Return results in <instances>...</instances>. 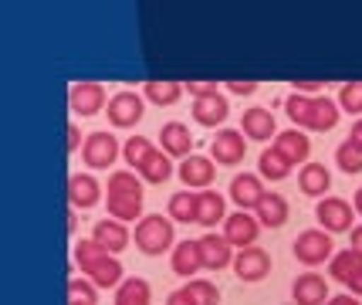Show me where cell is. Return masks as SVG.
<instances>
[{"label": "cell", "instance_id": "1", "mask_svg": "<svg viewBox=\"0 0 362 305\" xmlns=\"http://www.w3.org/2000/svg\"><path fill=\"white\" fill-rule=\"evenodd\" d=\"M176 244V224L173 217H163V214H149L136 224V248L142 255H163Z\"/></svg>", "mask_w": 362, "mask_h": 305}, {"label": "cell", "instance_id": "2", "mask_svg": "<svg viewBox=\"0 0 362 305\" xmlns=\"http://www.w3.org/2000/svg\"><path fill=\"white\" fill-rule=\"evenodd\" d=\"M332 251H335V244H332V234L329 231H301L298 238H295V258H298L301 265H322V261H332Z\"/></svg>", "mask_w": 362, "mask_h": 305}, {"label": "cell", "instance_id": "3", "mask_svg": "<svg viewBox=\"0 0 362 305\" xmlns=\"http://www.w3.org/2000/svg\"><path fill=\"white\" fill-rule=\"evenodd\" d=\"M119 139L112 132H92L81 146V160L88 170H112V163L119 160Z\"/></svg>", "mask_w": 362, "mask_h": 305}, {"label": "cell", "instance_id": "4", "mask_svg": "<svg viewBox=\"0 0 362 305\" xmlns=\"http://www.w3.org/2000/svg\"><path fill=\"white\" fill-rule=\"evenodd\" d=\"M247 136L237 132V129H221L217 139L210 143V160L221 163V166H240L244 156H247Z\"/></svg>", "mask_w": 362, "mask_h": 305}, {"label": "cell", "instance_id": "5", "mask_svg": "<svg viewBox=\"0 0 362 305\" xmlns=\"http://www.w3.org/2000/svg\"><path fill=\"white\" fill-rule=\"evenodd\" d=\"M352 204L349 200H342V197H325V200H318L315 207V217L318 224H325V231L329 234H342V231H352Z\"/></svg>", "mask_w": 362, "mask_h": 305}, {"label": "cell", "instance_id": "6", "mask_svg": "<svg viewBox=\"0 0 362 305\" xmlns=\"http://www.w3.org/2000/svg\"><path fill=\"white\" fill-rule=\"evenodd\" d=\"M257 234H261V221L251 217L247 210H237V214H227L223 221V238L234 244V248H254L257 244Z\"/></svg>", "mask_w": 362, "mask_h": 305}, {"label": "cell", "instance_id": "7", "mask_svg": "<svg viewBox=\"0 0 362 305\" xmlns=\"http://www.w3.org/2000/svg\"><path fill=\"white\" fill-rule=\"evenodd\" d=\"M146 115V102L136 92H119L109 98V122L119 129H132Z\"/></svg>", "mask_w": 362, "mask_h": 305}, {"label": "cell", "instance_id": "8", "mask_svg": "<svg viewBox=\"0 0 362 305\" xmlns=\"http://www.w3.org/2000/svg\"><path fill=\"white\" fill-rule=\"evenodd\" d=\"M234 272L240 282H264L271 275V255L264 248H244V251H237L234 258Z\"/></svg>", "mask_w": 362, "mask_h": 305}, {"label": "cell", "instance_id": "9", "mask_svg": "<svg viewBox=\"0 0 362 305\" xmlns=\"http://www.w3.org/2000/svg\"><path fill=\"white\" fill-rule=\"evenodd\" d=\"M234 244L227 241L223 234H214V231H206L204 238H200V251H204V268L210 272H223L227 265H234V251H230Z\"/></svg>", "mask_w": 362, "mask_h": 305}, {"label": "cell", "instance_id": "10", "mask_svg": "<svg viewBox=\"0 0 362 305\" xmlns=\"http://www.w3.org/2000/svg\"><path fill=\"white\" fill-rule=\"evenodd\" d=\"M227 197H230L240 210H257V204L264 200L261 177H254V173H237V177L230 180V190H227Z\"/></svg>", "mask_w": 362, "mask_h": 305}, {"label": "cell", "instance_id": "11", "mask_svg": "<svg viewBox=\"0 0 362 305\" xmlns=\"http://www.w3.org/2000/svg\"><path fill=\"white\" fill-rule=\"evenodd\" d=\"M176 173H180V180L187 183L189 190H197V187L206 190V187L214 183V177H217V163L210 160V156H197V153H193V156H187V160L180 163Z\"/></svg>", "mask_w": 362, "mask_h": 305}, {"label": "cell", "instance_id": "12", "mask_svg": "<svg viewBox=\"0 0 362 305\" xmlns=\"http://www.w3.org/2000/svg\"><path fill=\"white\" fill-rule=\"evenodd\" d=\"M102 105H105V88L98 85V81H78V85H71V113L75 115H95L102 113Z\"/></svg>", "mask_w": 362, "mask_h": 305}, {"label": "cell", "instance_id": "13", "mask_svg": "<svg viewBox=\"0 0 362 305\" xmlns=\"http://www.w3.org/2000/svg\"><path fill=\"white\" fill-rule=\"evenodd\" d=\"M68 200H71V210H88L102 200V183L92 177V173H75L68 180Z\"/></svg>", "mask_w": 362, "mask_h": 305}, {"label": "cell", "instance_id": "14", "mask_svg": "<svg viewBox=\"0 0 362 305\" xmlns=\"http://www.w3.org/2000/svg\"><path fill=\"white\" fill-rule=\"evenodd\" d=\"M291 299H295V305H325L329 302V285L315 272L298 275L295 285H291Z\"/></svg>", "mask_w": 362, "mask_h": 305}, {"label": "cell", "instance_id": "15", "mask_svg": "<svg viewBox=\"0 0 362 305\" xmlns=\"http://www.w3.org/2000/svg\"><path fill=\"white\" fill-rule=\"evenodd\" d=\"M240 132L254 143H268L271 136H278V122H274L271 109H247L240 115Z\"/></svg>", "mask_w": 362, "mask_h": 305}, {"label": "cell", "instance_id": "16", "mask_svg": "<svg viewBox=\"0 0 362 305\" xmlns=\"http://www.w3.org/2000/svg\"><path fill=\"white\" fill-rule=\"evenodd\" d=\"M92 241H98L109 255H119V251H126L129 241H132V234L126 231V224L122 221H112V217H105V221H98V224L92 227Z\"/></svg>", "mask_w": 362, "mask_h": 305}, {"label": "cell", "instance_id": "17", "mask_svg": "<svg viewBox=\"0 0 362 305\" xmlns=\"http://www.w3.org/2000/svg\"><path fill=\"white\" fill-rule=\"evenodd\" d=\"M274 149H278V153H281L291 166H298V163L308 160L312 143H308V136H305V132H298V129H284V132H278V136H274Z\"/></svg>", "mask_w": 362, "mask_h": 305}, {"label": "cell", "instance_id": "18", "mask_svg": "<svg viewBox=\"0 0 362 305\" xmlns=\"http://www.w3.org/2000/svg\"><path fill=\"white\" fill-rule=\"evenodd\" d=\"M230 115V102L217 92V96H206V98H193V119L200 122V126L214 129L221 126L223 119Z\"/></svg>", "mask_w": 362, "mask_h": 305}, {"label": "cell", "instance_id": "19", "mask_svg": "<svg viewBox=\"0 0 362 305\" xmlns=\"http://www.w3.org/2000/svg\"><path fill=\"white\" fill-rule=\"evenodd\" d=\"M159 143H163V153L166 156H193L189 149H193V136H189V129L183 122H166V126L159 129Z\"/></svg>", "mask_w": 362, "mask_h": 305}, {"label": "cell", "instance_id": "20", "mask_svg": "<svg viewBox=\"0 0 362 305\" xmlns=\"http://www.w3.org/2000/svg\"><path fill=\"white\" fill-rule=\"evenodd\" d=\"M173 272L180 275V278H193V275L204 268V251H200V241H180L173 248Z\"/></svg>", "mask_w": 362, "mask_h": 305}, {"label": "cell", "instance_id": "21", "mask_svg": "<svg viewBox=\"0 0 362 305\" xmlns=\"http://www.w3.org/2000/svg\"><path fill=\"white\" fill-rule=\"evenodd\" d=\"M105 204H109L112 221H122V224L142 221V193H109Z\"/></svg>", "mask_w": 362, "mask_h": 305}, {"label": "cell", "instance_id": "22", "mask_svg": "<svg viewBox=\"0 0 362 305\" xmlns=\"http://www.w3.org/2000/svg\"><path fill=\"white\" fill-rule=\"evenodd\" d=\"M227 221V197L217 190H204L200 193V210H197V224L200 227H210L214 224H223Z\"/></svg>", "mask_w": 362, "mask_h": 305}, {"label": "cell", "instance_id": "23", "mask_svg": "<svg viewBox=\"0 0 362 305\" xmlns=\"http://www.w3.org/2000/svg\"><path fill=\"white\" fill-rule=\"evenodd\" d=\"M298 190L305 197H325L332 190V173L322 166V163H308L298 173Z\"/></svg>", "mask_w": 362, "mask_h": 305}, {"label": "cell", "instance_id": "24", "mask_svg": "<svg viewBox=\"0 0 362 305\" xmlns=\"http://www.w3.org/2000/svg\"><path fill=\"white\" fill-rule=\"evenodd\" d=\"M288 200H284L281 193H264V200L257 204V221L261 227H284L288 224Z\"/></svg>", "mask_w": 362, "mask_h": 305}, {"label": "cell", "instance_id": "25", "mask_svg": "<svg viewBox=\"0 0 362 305\" xmlns=\"http://www.w3.org/2000/svg\"><path fill=\"white\" fill-rule=\"evenodd\" d=\"M335 126H339V102H332L329 96H315L308 129H315V132H329V129H335Z\"/></svg>", "mask_w": 362, "mask_h": 305}, {"label": "cell", "instance_id": "26", "mask_svg": "<svg viewBox=\"0 0 362 305\" xmlns=\"http://www.w3.org/2000/svg\"><path fill=\"white\" fill-rule=\"evenodd\" d=\"M153 302V289L146 278H126L115 289V305H149Z\"/></svg>", "mask_w": 362, "mask_h": 305}, {"label": "cell", "instance_id": "27", "mask_svg": "<svg viewBox=\"0 0 362 305\" xmlns=\"http://www.w3.org/2000/svg\"><path fill=\"white\" fill-rule=\"evenodd\" d=\"M197 210H200V193H189V190H180L170 197V217L176 224H197Z\"/></svg>", "mask_w": 362, "mask_h": 305}, {"label": "cell", "instance_id": "28", "mask_svg": "<svg viewBox=\"0 0 362 305\" xmlns=\"http://www.w3.org/2000/svg\"><path fill=\"white\" fill-rule=\"evenodd\" d=\"M122 275H126V268H122V261L115 255H109L102 265H95L92 272L85 275V278H92L98 289H115V285H122Z\"/></svg>", "mask_w": 362, "mask_h": 305}, {"label": "cell", "instance_id": "29", "mask_svg": "<svg viewBox=\"0 0 362 305\" xmlns=\"http://www.w3.org/2000/svg\"><path fill=\"white\" fill-rule=\"evenodd\" d=\"M153 153H156V146H153V139H146V136H132V139L122 143V160H126L129 170H142Z\"/></svg>", "mask_w": 362, "mask_h": 305}, {"label": "cell", "instance_id": "30", "mask_svg": "<svg viewBox=\"0 0 362 305\" xmlns=\"http://www.w3.org/2000/svg\"><path fill=\"white\" fill-rule=\"evenodd\" d=\"M142 88H146V98L156 102V105H176L183 98V92H187L183 81H146Z\"/></svg>", "mask_w": 362, "mask_h": 305}, {"label": "cell", "instance_id": "31", "mask_svg": "<svg viewBox=\"0 0 362 305\" xmlns=\"http://www.w3.org/2000/svg\"><path fill=\"white\" fill-rule=\"evenodd\" d=\"M105 258H109V251L98 241H92V238H81V241L75 244V265L81 268V275H88L95 265H102Z\"/></svg>", "mask_w": 362, "mask_h": 305}, {"label": "cell", "instance_id": "32", "mask_svg": "<svg viewBox=\"0 0 362 305\" xmlns=\"http://www.w3.org/2000/svg\"><path fill=\"white\" fill-rule=\"evenodd\" d=\"M359 268H362V255L359 251H352V248H349V251H339V255H332V261H329V275L332 278H339L342 285H346Z\"/></svg>", "mask_w": 362, "mask_h": 305}, {"label": "cell", "instance_id": "33", "mask_svg": "<svg viewBox=\"0 0 362 305\" xmlns=\"http://www.w3.org/2000/svg\"><path fill=\"white\" fill-rule=\"evenodd\" d=\"M257 170H261V177H264V180H274V183H278V180H284L288 173H291V163L284 160L281 153H278V149L271 146V149H264V153H261V160H257Z\"/></svg>", "mask_w": 362, "mask_h": 305}, {"label": "cell", "instance_id": "34", "mask_svg": "<svg viewBox=\"0 0 362 305\" xmlns=\"http://www.w3.org/2000/svg\"><path fill=\"white\" fill-rule=\"evenodd\" d=\"M335 163H339V170L342 173H362V143H356L352 136H349L346 143H339V149H335Z\"/></svg>", "mask_w": 362, "mask_h": 305}, {"label": "cell", "instance_id": "35", "mask_svg": "<svg viewBox=\"0 0 362 305\" xmlns=\"http://www.w3.org/2000/svg\"><path fill=\"white\" fill-rule=\"evenodd\" d=\"M139 173H142V180H146V183H166V180L173 177V163H170V156H166L163 149H156Z\"/></svg>", "mask_w": 362, "mask_h": 305}, {"label": "cell", "instance_id": "36", "mask_svg": "<svg viewBox=\"0 0 362 305\" xmlns=\"http://www.w3.org/2000/svg\"><path fill=\"white\" fill-rule=\"evenodd\" d=\"M312 102H315V98H308V96H298V92H291V96L284 98V113H288V119H291L295 126L308 129V122H312Z\"/></svg>", "mask_w": 362, "mask_h": 305}, {"label": "cell", "instance_id": "37", "mask_svg": "<svg viewBox=\"0 0 362 305\" xmlns=\"http://www.w3.org/2000/svg\"><path fill=\"white\" fill-rule=\"evenodd\" d=\"M98 285L85 282V278H71L68 282V305H98Z\"/></svg>", "mask_w": 362, "mask_h": 305}, {"label": "cell", "instance_id": "38", "mask_svg": "<svg viewBox=\"0 0 362 305\" xmlns=\"http://www.w3.org/2000/svg\"><path fill=\"white\" fill-rule=\"evenodd\" d=\"M339 109L349 115H362V81H346L339 88Z\"/></svg>", "mask_w": 362, "mask_h": 305}, {"label": "cell", "instance_id": "39", "mask_svg": "<svg viewBox=\"0 0 362 305\" xmlns=\"http://www.w3.org/2000/svg\"><path fill=\"white\" fill-rule=\"evenodd\" d=\"M187 292L193 295L197 305H221V292H217L214 282H206V278H193L187 285Z\"/></svg>", "mask_w": 362, "mask_h": 305}, {"label": "cell", "instance_id": "40", "mask_svg": "<svg viewBox=\"0 0 362 305\" xmlns=\"http://www.w3.org/2000/svg\"><path fill=\"white\" fill-rule=\"evenodd\" d=\"M109 193H142V180L132 170H115L109 177Z\"/></svg>", "mask_w": 362, "mask_h": 305}, {"label": "cell", "instance_id": "41", "mask_svg": "<svg viewBox=\"0 0 362 305\" xmlns=\"http://www.w3.org/2000/svg\"><path fill=\"white\" fill-rule=\"evenodd\" d=\"M183 88H187L193 98H206V96H217V81H183Z\"/></svg>", "mask_w": 362, "mask_h": 305}, {"label": "cell", "instance_id": "42", "mask_svg": "<svg viewBox=\"0 0 362 305\" xmlns=\"http://www.w3.org/2000/svg\"><path fill=\"white\" fill-rule=\"evenodd\" d=\"M291 88L298 92V96H308V98H315L322 88H325V81H291Z\"/></svg>", "mask_w": 362, "mask_h": 305}, {"label": "cell", "instance_id": "43", "mask_svg": "<svg viewBox=\"0 0 362 305\" xmlns=\"http://www.w3.org/2000/svg\"><path fill=\"white\" fill-rule=\"evenodd\" d=\"M223 88H230L234 96H254L257 92V81H227Z\"/></svg>", "mask_w": 362, "mask_h": 305}, {"label": "cell", "instance_id": "44", "mask_svg": "<svg viewBox=\"0 0 362 305\" xmlns=\"http://www.w3.org/2000/svg\"><path fill=\"white\" fill-rule=\"evenodd\" d=\"M166 305H197V302H193V295H189L187 289H180V292H173V295L166 299Z\"/></svg>", "mask_w": 362, "mask_h": 305}, {"label": "cell", "instance_id": "45", "mask_svg": "<svg viewBox=\"0 0 362 305\" xmlns=\"http://www.w3.org/2000/svg\"><path fill=\"white\" fill-rule=\"evenodd\" d=\"M346 285H349V295H356V299H362V268H359L356 275H352V278H349Z\"/></svg>", "mask_w": 362, "mask_h": 305}, {"label": "cell", "instance_id": "46", "mask_svg": "<svg viewBox=\"0 0 362 305\" xmlns=\"http://www.w3.org/2000/svg\"><path fill=\"white\" fill-rule=\"evenodd\" d=\"M78 146H85V143H81V132H78V126H68V149L75 153Z\"/></svg>", "mask_w": 362, "mask_h": 305}, {"label": "cell", "instance_id": "47", "mask_svg": "<svg viewBox=\"0 0 362 305\" xmlns=\"http://www.w3.org/2000/svg\"><path fill=\"white\" fill-rule=\"evenodd\" d=\"M329 305H359V299L356 295H335V299H329Z\"/></svg>", "mask_w": 362, "mask_h": 305}, {"label": "cell", "instance_id": "48", "mask_svg": "<svg viewBox=\"0 0 362 305\" xmlns=\"http://www.w3.org/2000/svg\"><path fill=\"white\" fill-rule=\"evenodd\" d=\"M352 251H359L362 255V224L352 227Z\"/></svg>", "mask_w": 362, "mask_h": 305}, {"label": "cell", "instance_id": "49", "mask_svg": "<svg viewBox=\"0 0 362 305\" xmlns=\"http://www.w3.org/2000/svg\"><path fill=\"white\" fill-rule=\"evenodd\" d=\"M349 136H352L356 143H362V119H359V122H356V126H352V132H349Z\"/></svg>", "mask_w": 362, "mask_h": 305}, {"label": "cell", "instance_id": "50", "mask_svg": "<svg viewBox=\"0 0 362 305\" xmlns=\"http://www.w3.org/2000/svg\"><path fill=\"white\" fill-rule=\"evenodd\" d=\"M352 207H356V214H359V217H362V187H359V190H356V200H352Z\"/></svg>", "mask_w": 362, "mask_h": 305}]
</instances>
